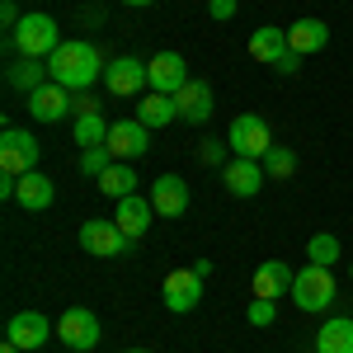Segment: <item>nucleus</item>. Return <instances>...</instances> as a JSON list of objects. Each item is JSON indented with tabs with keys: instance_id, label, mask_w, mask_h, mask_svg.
<instances>
[{
	"instance_id": "7c9ffc66",
	"label": "nucleus",
	"mask_w": 353,
	"mask_h": 353,
	"mask_svg": "<svg viewBox=\"0 0 353 353\" xmlns=\"http://www.w3.org/2000/svg\"><path fill=\"white\" fill-rule=\"evenodd\" d=\"M250 325H273L278 321V301H269V297H250Z\"/></svg>"
},
{
	"instance_id": "c9c22d12",
	"label": "nucleus",
	"mask_w": 353,
	"mask_h": 353,
	"mask_svg": "<svg viewBox=\"0 0 353 353\" xmlns=\"http://www.w3.org/2000/svg\"><path fill=\"white\" fill-rule=\"evenodd\" d=\"M123 5H156V0H123Z\"/></svg>"
},
{
	"instance_id": "393cba45",
	"label": "nucleus",
	"mask_w": 353,
	"mask_h": 353,
	"mask_svg": "<svg viewBox=\"0 0 353 353\" xmlns=\"http://www.w3.org/2000/svg\"><path fill=\"white\" fill-rule=\"evenodd\" d=\"M99 193L113 198V203H118V198H128V193H137V170L128 161H113L109 170L99 174Z\"/></svg>"
},
{
	"instance_id": "b1692460",
	"label": "nucleus",
	"mask_w": 353,
	"mask_h": 353,
	"mask_svg": "<svg viewBox=\"0 0 353 353\" xmlns=\"http://www.w3.org/2000/svg\"><path fill=\"white\" fill-rule=\"evenodd\" d=\"M5 81H10V90H19V94H33L38 85H48L52 76H48V61H33V57H19L10 71H5Z\"/></svg>"
},
{
	"instance_id": "6ab92c4d",
	"label": "nucleus",
	"mask_w": 353,
	"mask_h": 353,
	"mask_svg": "<svg viewBox=\"0 0 353 353\" xmlns=\"http://www.w3.org/2000/svg\"><path fill=\"white\" fill-rule=\"evenodd\" d=\"M288 52H292V48H288V28L264 24V28H254V33H250V57H254V61H264V66H278V61H283Z\"/></svg>"
},
{
	"instance_id": "9d476101",
	"label": "nucleus",
	"mask_w": 353,
	"mask_h": 353,
	"mask_svg": "<svg viewBox=\"0 0 353 353\" xmlns=\"http://www.w3.org/2000/svg\"><path fill=\"white\" fill-rule=\"evenodd\" d=\"M104 90L118 94V99H132V94H141V90H151L146 61H137V57H113L109 66H104Z\"/></svg>"
},
{
	"instance_id": "4c0bfd02",
	"label": "nucleus",
	"mask_w": 353,
	"mask_h": 353,
	"mask_svg": "<svg viewBox=\"0 0 353 353\" xmlns=\"http://www.w3.org/2000/svg\"><path fill=\"white\" fill-rule=\"evenodd\" d=\"M128 353H146V349H128Z\"/></svg>"
},
{
	"instance_id": "412c9836",
	"label": "nucleus",
	"mask_w": 353,
	"mask_h": 353,
	"mask_svg": "<svg viewBox=\"0 0 353 353\" xmlns=\"http://www.w3.org/2000/svg\"><path fill=\"white\" fill-rule=\"evenodd\" d=\"M288 48L297 57H311V52H321V48H330V24L325 19H297V24L288 28Z\"/></svg>"
},
{
	"instance_id": "7ed1b4c3",
	"label": "nucleus",
	"mask_w": 353,
	"mask_h": 353,
	"mask_svg": "<svg viewBox=\"0 0 353 353\" xmlns=\"http://www.w3.org/2000/svg\"><path fill=\"white\" fill-rule=\"evenodd\" d=\"M339 297V288H334V269H321V264H306L297 269V283H292V306L297 311H330V301Z\"/></svg>"
},
{
	"instance_id": "1a4fd4ad",
	"label": "nucleus",
	"mask_w": 353,
	"mask_h": 353,
	"mask_svg": "<svg viewBox=\"0 0 353 353\" xmlns=\"http://www.w3.org/2000/svg\"><path fill=\"white\" fill-rule=\"evenodd\" d=\"M52 334H57V325L43 316V311H19V316H10V325H5V344L33 353V349H43Z\"/></svg>"
},
{
	"instance_id": "72a5a7b5",
	"label": "nucleus",
	"mask_w": 353,
	"mask_h": 353,
	"mask_svg": "<svg viewBox=\"0 0 353 353\" xmlns=\"http://www.w3.org/2000/svg\"><path fill=\"white\" fill-rule=\"evenodd\" d=\"M236 10H241V0H208V14L212 19H231Z\"/></svg>"
},
{
	"instance_id": "ddd939ff",
	"label": "nucleus",
	"mask_w": 353,
	"mask_h": 353,
	"mask_svg": "<svg viewBox=\"0 0 353 353\" xmlns=\"http://www.w3.org/2000/svg\"><path fill=\"white\" fill-rule=\"evenodd\" d=\"M66 113H71V90L66 85L48 81L28 94V118H38V123H61Z\"/></svg>"
},
{
	"instance_id": "a211bd4d",
	"label": "nucleus",
	"mask_w": 353,
	"mask_h": 353,
	"mask_svg": "<svg viewBox=\"0 0 353 353\" xmlns=\"http://www.w3.org/2000/svg\"><path fill=\"white\" fill-rule=\"evenodd\" d=\"M292 283H297V273L288 269L283 259H264L259 269H254V297H292Z\"/></svg>"
},
{
	"instance_id": "5701e85b",
	"label": "nucleus",
	"mask_w": 353,
	"mask_h": 353,
	"mask_svg": "<svg viewBox=\"0 0 353 353\" xmlns=\"http://www.w3.org/2000/svg\"><path fill=\"white\" fill-rule=\"evenodd\" d=\"M316 353H353V316H330L316 330Z\"/></svg>"
},
{
	"instance_id": "f8f14e48",
	"label": "nucleus",
	"mask_w": 353,
	"mask_h": 353,
	"mask_svg": "<svg viewBox=\"0 0 353 353\" xmlns=\"http://www.w3.org/2000/svg\"><path fill=\"white\" fill-rule=\"evenodd\" d=\"M146 76H151V90H161V94H179L184 85H189V61L179 52H156L146 61Z\"/></svg>"
},
{
	"instance_id": "c85d7f7f",
	"label": "nucleus",
	"mask_w": 353,
	"mask_h": 353,
	"mask_svg": "<svg viewBox=\"0 0 353 353\" xmlns=\"http://www.w3.org/2000/svg\"><path fill=\"white\" fill-rule=\"evenodd\" d=\"M109 165H113L109 146H90V151H81V174H90V179H99Z\"/></svg>"
},
{
	"instance_id": "6e6552de",
	"label": "nucleus",
	"mask_w": 353,
	"mask_h": 353,
	"mask_svg": "<svg viewBox=\"0 0 353 353\" xmlns=\"http://www.w3.org/2000/svg\"><path fill=\"white\" fill-rule=\"evenodd\" d=\"M161 301H165V311H174V316H189L193 306L203 301V278L189 269H174V273H165V283H161Z\"/></svg>"
},
{
	"instance_id": "58836bf2",
	"label": "nucleus",
	"mask_w": 353,
	"mask_h": 353,
	"mask_svg": "<svg viewBox=\"0 0 353 353\" xmlns=\"http://www.w3.org/2000/svg\"><path fill=\"white\" fill-rule=\"evenodd\" d=\"M349 278H353V264H349Z\"/></svg>"
},
{
	"instance_id": "20e7f679",
	"label": "nucleus",
	"mask_w": 353,
	"mask_h": 353,
	"mask_svg": "<svg viewBox=\"0 0 353 353\" xmlns=\"http://www.w3.org/2000/svg\"><path fill=\"white\" fill-rule=\"evenodd\" d=\"M226 141H231V156H241V161H264L273 146H278L273 132H269V123H264L259 113H241V118L231 123Z\"/></svg>"
},
{
	"instance_id": "f257e3e1",
	"label": "nucleus",
	"mask_w": 353,
	"mask_h": 353,
	"mask_svg": "<svg viewBox=\"0 0 353 353\" xmlns=\"http://www.w3.org/2000/svg\"><path fill=\"white\" fill-rule=\"evenodd\" d=\"M104 66H109V61L99 57V48H94V43H81V38H66V43L48 57V76H52L57 85H66L71 94L94 90V81L104 76Z\"/></svg>"
},
{
	"instance_id": "0eeeda50",
	"label": "nucleus",
	"mask_w": 353,
	"mask_h": 353,
	"mask_svg": "<svg viewBox=\"0 0 353 353\" xmlns=\"http://www.w3.org/2000/svg\"><path fill=\"white\" fill-rule=\"evenodd\" d=\"M38 137L24 132V128H5L0 132V174H28L38 170Z\"/></svg>"
},
{
	"instance_id": "bb28decb",
	"label": "nucleus",
	"mask_w": 353,
	"mask_h": 353,
	"mask_svg": "<svg viewBox=\"0 0 353 353\" xmlns=\"http://www.w3.org/2000/svg\"><path fill=\"white\" fill-rule=\"evenodd\" d=\"M344 250H339V236H330V231H321V236H311L306 241V264H321V269H334V259H339Z\"/></svg>"
},
{
	"instance_id": "dca6fc26",
	"label": "nucleus",
	"mask_w": 353,
	"mask_h": 353,
	"mask_svg": "<svg viewBox=\"0 0 353 353\" xmlns=\"http://www.w3.org/2000/svg\"><path fill=\"white\" fill-rule=\"evenodd\" d=\"M264 179H269V174H264V165H259V161H241V156L221 170V184H226L231 198H254V193L264 189Z\"/></svg>"
},
{
	"instance_id": "f704fd0d",
	"label": "nucleus",
	"mask_w": 353,
	"mask_h": 353,
	"mask_svg": "<svg viewBox=\"0 0 353 353\" xmlns=\"http://www.w3.org/2000/svg\"><path fill=\"white\" fill-rule=\"evenodd\" d=\"M273 71H278V76H297V71H301V57H297V52H288L283 61H278V66H273Z\"/></svg>"
},
{
	"instance_id": "2eb2a0df",
	"label": "nucleus",
	"mask_w": 353,
	"mask_h": 353,
	"mask_svg": "<svg viewBox=\"0 0 353 353\" xmlns=\"http://www.w3.org/2000/svg\"><path fill=\"white\" fill-rule=\"evenodd\" d=\"M174 104H179V123H208L212 109H217V94H212L208 81H189L174 94Z\"/></svg>"
},
{
	"instance_id": "4468645a",
	"label": "nucleus",
	"mask_w": 353,
	"mask_h": 353,
	"mask_svg": "<svg viewBox=\"0 0 353 353\" xmlns=\"http://www.w3.org/2000/svg\"><path fill=\"white\" fill-rule=\"evenodd\" d=\"M113 221L123 226V236L141 241V236L151 231V221H156V208H151V198H141V193H128V198H118V208H113Z\"/></svg>"
},
{
	"instance_id": "2f4dec72",
	"label": "nucleus",
	"mask_w": 353,
	"mask_h": 353,
	"mask_svg": "<svg viewBox=\"0 0 353 353\" xmlns=\"http://www.w3.org/2000/svg\"><path fill=\"white\" fill-rule=\"evenodd\" d=\"M85 113H99V94H94V90L71 94V118H85Z\"/></svg>"
},
{
	"instance_id": "473e14b6",
	"label": "nucleus",
	"mask_w": 353,
	"mask_h": 353,
	"mask_svg": "<svg viewBox=\"0 0 353 353\" xmlns=\"http://www.w3.org/2000/svg\"><path fill=\"white\" fill-rule=\"evenodd\" d=\"M19 19H24V14H19V0H0V24L14 33V28H19Z\"/></svg>"
},
{
	"instance_id": "f3484780",
	"label": "nucleus",
	"mask_w": 353,
	"mask_h": 353,
	"mask_svg": "<svg viewBox=\"0 0 353 353\" xmlns=\"http://www.w3.org/2000/svg\"><path fill=\"white\" fill-rule=\"evenodd\" d=\"M151 208H156V217H184V208H189V184H184L179 174H161V179L151 184Z\"/></svg>"
},
{
	"instance_id": "cd10ccee",
	"label": "nucleus",
	"mask_w": 353,
	"mask_h": 353,
	"mask_svg": "<svg viewBox=\"0 0 353 353\" xmlns=\"http://www.w3.org/2000/svg\"><path fill=\"white\" fill-rule=\"evenodd\" d=\"M259 165H264L269 179H292V174H297V151H292V146H273Z\"/></svg>"
},
{
	"instance_id": "c756f323",
	"label": "nucleus",
	"mask_w": 353,
	"mask_h": 353,
	"mask_svg": "<svg viewBox=\"0 0 353 353\" xmlns=\"http://www.w3.org/2000/svg\"><path fill=\"white\" fill-rule=\"evenodd\" d=\"M226 156H231V141H217V137H208V141H203V146H198V161L203 165H217V170H226Z\"/></svg>"
},
{
	"instance_id": "e433bc0d",
	"label": "nucleus",
	"mask_w": 353,
	"mask_h": 353,
	"mask_svg": "<svg viewBox=\"0 0 353 353\" xmlns=\"http://www.w3.org/2000/svg\"><path fill=\"white\" fill-rule=\"evenodd\" d=\"M0 353H24V349H14V344H5V349H0Z\"/></svg>"
},
{
	"instance_id": "aec40b11",
	"label": "nucleus",
	"mask_w": 353,
	"mask_h": 353,
	"mask_svg": "<svg viewBox=\"0 0 353 353\" xmlns=\"http://www.w3.org/2000/svg\"><path fill=\"white\" fill-rule=\"evenodd\" d=\"M14 203L28 208V212H43V208L57 203V184L43 174V170H28V174H19V198H14Z\"/></svg>"
},
{
	"instance_id": "423d86ee",
	"label": "nucleus",
	"mask_w": 353,
	"mask_h": 353,
	"mask_svg": "<svg viewBox=\"0 0 353 353\" xmlns=\"http://www.w3.org/2000/svg\"><path fill=\"white\" fill-rule=\"evenodd\" d=\"M81 245L85 254H99V259H118V254H132V236H123V226L113 217H94L81 226Z\"/></svg>"
},
{
	"instance_id": "9b49d317",
	"label": "nucleus",
	"mask_w": 353,
	"mask_h": 353,
	"mask_svg": "<svg viewBox=\"0 0 353 353\" xmlns=\"http://www.w3.org/2000/svg\"><path fill=\"white\" fill-rule=\"evenodd\" d=\"M104 146H109L113 161H137V156L151 151V128L137 123V118H123V123L109 128V141H104Z\"/></svg>"
},
{
	"instance_id": "39448f33",
	"label": "nucleus",
	"mask_w": 353,
	"mask_h": 353,
	"mask_svg": "<svg viewBox=\"0 0 353 353\" xmlns=\"http://www.w3.org/2000/svg\"><path fill=\"white\" fill-rule=\"evenodd\" d=\"M57 339H61L71 353H90L99 339H104V325H99V316H94L90 306H66L61 321H57Z\"/></svg>"
},
{
	"instance_id": "4be33fe9",
	"label": "nucleus",
	"mask_w": 353,
	"mask_h": 353,
	"mask_svg": "<svg viewBox=\"0 0 353 353\" xmlns=\"http://www.w3.org/2000/svg\"><path fill=\"white\" fill-rule=\"evenodd\" d=\"M174 118H179L174 94H161V90H146V94H141V104H137V123H146V128H170Z\"/></svg>"
},
{
	"instance_id": "a878e982",
	"label": "nucleus",
	"mask_w": 353,
	"mask_h": 353,
	"mask_svg": "<svg viewBox=\"0 0 353 353\" xmlns=\"http://www.w3.org/2000/svg\"><path fill=\"white\" fill-rule=\"evenodd\" d=\"M109 128H113V123H104V113H85V118H76V123H71V141H76L81 151L104 146V141H109Z\"/></svg>"
},
{
	"instance_id": "f03ea898",
	"label": "nucleus",
	"mask_w": 353,
	"mask_h": 353,
	"mask_svg": "<svg viewBox=\"0 0 353 353\" xmlns=\"http://www.w3.org/2000/svg\"><path fill=\"white\" fill-rule=\"evenodd\" d=\"M61 43H66L61 38V24H57L48 10H28L24 19H19V28L10 33V48L19 57H33V61H48Z\"/></svg>"
}]
</instances>
